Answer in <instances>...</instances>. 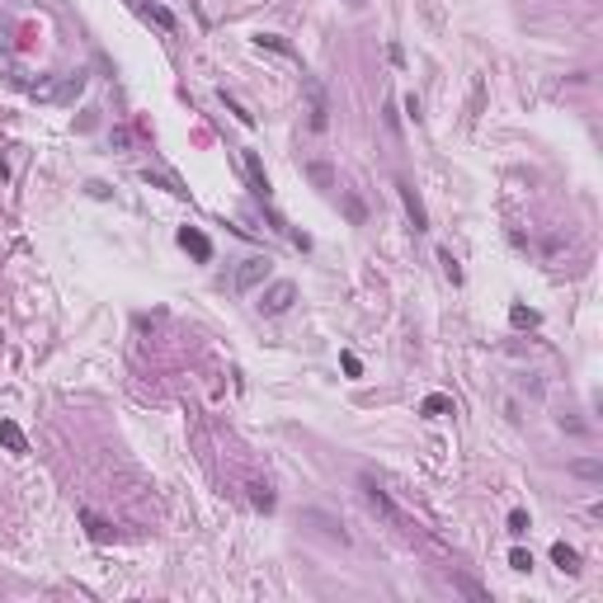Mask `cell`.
<instances>
[{"mask_svg": "<svg viewBox=\"0 0 603 603\" xmlns=\"http://www.w3.org/2000/svg\"><path fill=\"white\" fill-rule=\"evenodd\" d=\"M245 175H250V189H255V198H264L269 203V175H264V165L255 151H245Z\"/></svg>", "mask_w": 603, "mask_h": 603, "instance_id": "8", "label": "cell"}, {"mask_svg": "<svg viewBox=\"0 0 603 603\" xmlns=\"http://www.w3.org/2000/svg\"><path fill=\"white\" fill-rule=\"evenodd\" d=\"M250 499H255V509H264V514L274 509V490H269L264 481H255V486H250Z\"/></svg>", "mask_w": 603, "mask_h": 603, "instance_id": "13", "label": "cell"}, {"mask_svg": "<svg viewBox=\"0 0 603 603\" xmlns=\"http://www.w3.org/2000/svg\"><path fill=\"white\" fill-rule=\"evenodd\" d=\"M571 472H575V476H584V481H599V476H603V467H599V462H571Z\"/></svg>", "mask_w": 603, "mask_h": 603, "instance_id": "20", "label": "cell"}, {"mask_svg": "<svg viewBox=\"0 0 603 603\" xmlns=\"http://www.w3.org/2000/svg\"><path fill=\"white\" fill-rule=\"evenodd\" d=\"M340 363H344V372H349V377H358V372H363V363H358V354H344Z\"/></svg>", "mask_w": 603, "mask_h": 603, "instance_id": "23", "label": "cell"}, {"mask_svg": "<svg viewBox=\"0 0 603 603\" xmlns=\"http://www.w3.org/2000/svg\"><path fill=\"white\" fill-rule=\"evenodd\" d=\"M439 264H443L448 283H462V269H457V260H452V255H448V250H439Z\"/></svg>", "mask_w": 603, "mask_h": 603, "instance_id": "18", "label": "cell"}, {"mask_svg": "<svg viewBox=\"0 0 603 603\" xmlns=\"http://www.w3.org/2000/svg\"><path fill=\"white\" fill-rule=\"evenodd\" d=\"M80 519H85V528H90V537H95V542H108V537H113V533H108V524H99L95 514H80Z\"/></svg>", "mask_w": 603, "mask_h": 603, "instance_id": "16", "label": "cell"}, {"mask_svg": "<svg viewBox=\"0 0 603 603\" xmlns=\"http://www.w3.org/2000/svg\"><path fill=\"white\" fill-rule=\"evenodd\" d=\"M302 85H307V99H312V118H307V123H312V132H325V123H330V99H325L320 80L307 76Z\"/></svg>", "mask_w": 603, "mask_h": 603, "instance_id": "3", "label": "cell"}, {"mask_svg": "<svg viewBox=\"0 0 603 603\" xmlns=\"http://www.w3.org/2000/svg\"><path fill=\"white\" fill-rule=\"evenodd\" d=\"M363 495H367V504H372L377 514H387V519H392L396 528H405V533H410V524H405V514H401V509H396L392 499H387V490H382V486H377L372 476H363Z\"/></svg>", "mask_w": 603, "mask_h": 603, "instance_id": "2", "label": "cell"}, {"mask_svg": "<svg viewBox=\"0 0 603 603\" xmlns=\"http://www.w3.org/2000/svg\"><path fill=\"white\" fill-rule=\"evenodd\" d=\"M509 320H514V325H519V330H533V325H537V312H528V307H514V312H509Z\"/></svg>", "mask_w": 603, "mask_h": 603, "instance_id": "19", "label": "cell"}, {"mask_svg": "<svg viewBox=\"0 0 603 603\" xmlns=\"http://www.w3.org/2000/svg\"><path fill=\"white\" fill-rule=\"evenodd\" d=\"M307 175H312V184H320V189H335V175H330V165H307Z\"/></svg>", "mask_w": 603, "mask_h": 603, "instance_id": "15", "label": "cell"}, {"mask_svg": "<svg viewBox=\"0 0 603 603\" xmlns=\"http://www.w3.org/2000/svg\"><path fill=\"white\" fill-rule=\"evenodd\" d=\"M396 189H401V203H405V212H410L415 231H429V217H424V203H420V193H415V184H410V180H401Z\"/></svg>", "mask_w": 603, "mask_h": 603, "instance_id": "5", "label": "cell"}, {"mask_svg": "<svg viewBox=\"0 0 603 603\" xmlns=\"http://www.w3.org/2000/svg\"><path fill=\"white\" fill-rule=\"evenodd\" d=\"M142 15H146V19H151V24H160L165 28V33H175V15H170V10H165V5H156V0H146V5H142Z\"/></svg>", "mask_w": 603, "mask_h": 603, "instance_id": "10", "label": "cell"}, {"mask_svg": "<svg viewBox=\"0 0 603 603\" xmlns=\"http://www.w3.org/2000/svg\"><path fill=\"white\" fill-rule=\"evenodd\" d=\"M260 48H274V52H283V57H292V48L278 38V33H260Z\"/></svg>", "mask_w": 603, "mask_h": 603, "instance_id": "21", "label": "cell"}, {"mask_svg": "<svg viewBox=\"0 0 603 603\" xmlns=\"http://www.w3.org/2000/svg\"><path fill=\"white\" fill-rule=\"evenodd\" d=\"M420 410H424V415H448V410H452V401L434 392V396H424V405H420Z\"/></svg>", "mask_w": 603, "mask_h": 603, "instance_id": "14", "label": "cell"}, {"mask_svg": "<svg viewBox=\"0 0 603 603\" xmlns=\"http://www.w3.org/2000/svg\"><path fill=\"white\" fill-rule=\"evenodd\" d=\"M264 278H269V260H264V255H250V260H245V264L236 269V288H240V292L260 288Z\"/></svg>", "mask_w": 603, "mask_h": 603, "instance_id": "4", "label": "cell"}, {"mask_svg": "<svg viewBox=\"0 0 603 603\" xmlns=\"http://www.w3.org/2000/svg\"><path fill=\"white\" fill-rule=\"evenodd\" d=\"M457 589H462V594H472V599H486V589H481V584H472V580H457Z\"/></svg>", "mask_w": 603, "mask_h": 603, "instance_id": "25", "label": "cell"}, {"mask_svg": "<svg viewBox=\"0 0 603 603\" xmlns=\"http://www.w3.org/2000/svg\"><path fill=\"white\" fill-rule=\"evenodd\" d=\"M180 245L193 255V260H212V240L198 231V227H180Z\"/></svg>", "mask_w": 603, "mask_h": 603, "instance_id": "6", "label": "cell"}, {"mask_svg": "<svg viewBox=\"0 0 603 603\" xmlns=\"http://www.w3.org/2000/svg\"><path fill=\"white\" fill-rule=\"evenodd\" d=\"M509 533H514V537L528 533V514H524V509H509Z\"/></svg>", "mask_w": 603, "mask_h": 603, "instance_id": "22", "label": "cell"}, {"mask_svg": "<svg viewBox=\"0 0 603 603\" xmlns=\"http://www.w3.org/2000/svg\"><path fill=\"white\" fill-rule=\"evenodd\" d=\"M509 566H514V571H528V566H533V556H528V551L519 547V551H514V556H509Z\"/></svg>", "mask_w": 603, "mask_h": 603, "instance_id": "24", "label": "cell"}, {"mask_svg": "<svg viewBox=\"0 0 603 603\" xmlns=\"http://www.w3.org/2000/svg\"><path fill=\"white\" fill-rule=\"evenodd\" d=\"M551 561L561 566V575H580V551H575V547L556 542V547H551Z\"/></svg>", "mask_w": 603, "mask_h": 603, "instance_id": "9", "label": "cell"}, {"mask_svg": "<svg viewBox=\"0 0 603 603\" xmlns=\"http://www.w3.org/2000/svg\"><path fill=\"white\" fill-rule=\"evenodd\" d=\"M222 104H227V113H236V118H240V123H245V128H255V113H250V108L240 104L236 95H227V90H222Z\"/></svg>", "mask_w": 603, "mask_h": 603, "instance_id": "12", "label": "cell"}, {"mask_svg": "<svg viewBox=\"0 0 603 603\" xmlns=\"http://www.w3.org/2000/svg\"><path fill=\"white\" fill-rule=\"evenodd\" d=\"M292 302H297V283L278 278V283H269V292L260 297V312H264V316H283Z\"/></svg>", "mask_w": 603, "mask_h": 603, "instance_id": "1", "label": "cell"}, {"mask_svg": "<svg viewBox=\"0 0 603 603\" xmlns=\"http://www.w3.org/2000/svg\"><path fill=\"white\" fill-rule=\"evenodd\" d=\"M344 212H349V222H354V227H363V222H367V208L358 203V198H344Z\"/></svg>", "mask_w": 603, "mask_h": 603, "instance_id": "17", "label": "cell"}, {"mask_svg": "<svg viewBox=\"0 0 603 603\" xmlns=\"http://www.w3.org/2000/svg\"><path fill=\"white\" fill-rule=\"evenodd\" d=\"M0 443H5V452H15V457L28 452V439H24V429H19L15 420H0Z\"/></svg>", "mask_w": 603, "mask_h": 603, "instance_id": "7", "label": "cell"}, {"mask_svg": "<svg viewBox=\"0 0 603 603\" xmlns=\"http://www.w3.org/2000/svg\"><path fill=\"white\" fill-rule=\"evenodd\" d=\"M80 85H85V76L76 71V76H66L61 85H57V90H48V95H52V99H76V95H80Z\"/></svg>", "mask_w": 603, "mask_h": 603, "instance_id": "11", "label": "cell"}]
</instances>
